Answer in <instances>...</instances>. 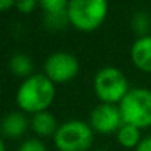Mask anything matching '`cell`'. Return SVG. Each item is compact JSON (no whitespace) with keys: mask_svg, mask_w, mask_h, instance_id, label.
Wrapping results in <instances>:
<instances>
[{"mask_svg":"<svg viewBox=\"0 0 151 151\" xmlns=\"http://www.w3.org/2000/svg\"><path fill=\"white\" fill-rule=\"evenodd\" d=\"M55 96L53 82L46 74H33L17 91V104L21 110L37 114L46 111Z\"/></svg>","mask_w":151,"mask_h":151,"instance_id":"cell-1","label":"cell"},{"mask_svg":"<svg viewBox=\"0 0 151 151\" xmlns=\"http://www.w3.org/2000/svg\"><path fill=\"white\" fill-rule=\"evenodd\" d=\"M120 113L123 123L139 129L151 126V91L145 88H133L122 99Z\"/></svg>","mask_w":151,"mask_h":151,"instance_id":"cell-2","label":"cell"},{"mask_svg":"<svg viewBox=\"0 0 151 151\" xmlns=\"http://www.w3.org/2000/svg\"><path fill=\"white\" fill-rule=\"evenodd\" d=\"M108 3L105 0H71L68 3L70 24L82 31L98 28L105 19Z\"/></svg>","mask_w":151,"mask_h":151,"instance_id":"cell-3","label":"cell"},{"mask_svg":"<svg viewBox=\"0 0 151 151\" xmlns=\"http://www.w3.org/2000/svg\"><path fill=\"white\" fill-rule=\"evenodd\" d=\"M93 89L98 98L105 104L122 102V99L130 91L124 74L111 65L102 67L96 71L93 77Z\"/></svg>","mask_w":151,"mask_h":151,"instance_id":"cell-4","label":"cell"},{"mask_svg":"<svg viewBox=\"0 0 151 151\" xmlns=\"http://www.w3.org/2000/svg\"><path fill=\"white\" fill-rule=\"evenodd\" d=\"M93 141V129L82 120L62 123L53 135L55 147L59 151H86Z\"/></svg>","mask_w":151,"mask_h":151,"instance_id":"cell-5","label":"cell"},{"mask_svg":"<svg viewBox=\"0 0 151 151\" xmlns=\"http://www.w3.org/2000/svg\"><path fill=\"white\" fill-rule=\"evenodd\" d=\"M79 73V61L68 52H55L45 61V74L53 83H65Z\"/></svg>","mask_w":151,"mask_h":151,"instance_id":"cell-6","label":"cell"},{"mask_svg":"<svg viewBox=\"0 0 151 151\" xmlns=\"http://www.w3.org/2000/svg\"><path fill=\"white\" fill-rule=\"evenodd\" d=\"M123 124L120 108L116 104L101 102L91 111V127L102 135L117 132Z\"/></svg>","mask_w":151,"mask_h":151,"instance_id":"cell-7","label":"cell"},{"mask_svg":"<svg viewBox=\"0 0 151 151\" xmlns=\"http://www.w3.org/2000/svg\"><path fill=\"white\" fill-rule=\"evenodd\" d=\"M130 58L136 68L151 73V36L138 37L130 47Z\"/></svg>","mask_w":151,"mask_h":151,"instance_id":"cell-8","label":"cell"},{"mask_svg":"<svg viewBox=\"0 0 151 151\" xmlns=\"http://www.w3.org/2000/svg\"><path fill=\"white\" fill-rule=\"evenodd\" d=\"M27 127H28V120L22 113L14 111L3 117L2 133L6 138H19L25 133Z\"/></svg>","mask_w":151,"mask_h":151,"instance_id":"cell-9","label":"cell"},{"mask_svg":"<svg viewBox=\"0 0 151 151\" xmlns=\"http://www.w3.org/2000/svg\"><path fill=\"white\" fill-rule=\"evenodd\" d=\"M30 124H31V129L40 136L55 135L58 127H59L58 123H56V119L49 111H42V113L33 114Z\"/></svg>","mask_w":151,"mask_h":151,"instance_id":"cell-10","label":"cell"},{"mask_svg":"<svg viewBox=\"0 0 151 151\" xmlns=\"http://www.w3.org/2000/svg\"><path fill=\"white\" fill-rule=\"evenodd\" d=\"M117 141L124 148H136L139 145V142L142 141L141 129L136 126L123 123L120 126V129L117 130Z\"/></svg>","mask_w":151,"mask_h":151,"instance_id":"cell-11","label":"cell"},{"mask_svg":"<svg viewBox=\"0 0 151 151\" xmlns=\"http://www.w3.org/2000/svg\"><path fill=\"white\" fill-rule=\"evenodd\" d=\"M9 70L18 77L28 79L30 76H33V61L25 53H17L9 59Z\"/></svg>","mask_w":151,"mask_h":151,"instance_id":"cell-12","label":"cell"},{"mask_svg":"<svg viewBox=\"0 0 151 151\" xmlns=\"http://www.w3.org/2000/svg\"><path fill=\"white\" fill-rule=\"evenodd\" d=\"M45 24L50 30L65 28L67 24H70L68 9L67 11H61V12H45Z\"/></svg>","mask_w":151,"mask_h":151,"instance_id":"cell-13","label":"cell"},{"mask_svg":"<svg viewBox=\"0 0 151 151\" xmlns=\"http://www.w3.org/2000/svg\"><path fill=\"white\" fill-rule=\"evenodd\" d=\"M132 28L139 37L148 36V31L151 28V19H150L148 14L147 12H136L132 18Z\"/></svg>","mask_w":151,"mask_h":151,"instance_id":"cell-14","label":"cell"},{"mask_svg":"<svg viewBox=\"0 0 151 151\" xmlns=\"http://www.w3.org/2000/svg\"><path fill=\"white\" fill-rule=\"evenodd\" d=\"M68 3L67 0H42L40 6L43 12H61L68 9Z\"/></svg>","mask_w":151,"mask_h":151,"instance_id":"cell-15","label":"cell"},{"mask_svg":"<svg viewBox=\"0 0 151 151\" xmlns=\"http://www.w3.org/2000/svg\"><path fill=\"white\" fill-rule=\"evenodd\" d=\"M18 151H47V150L40 139H27L19 145Z\"/></svg>","mask_w":151,"mask_h":151,"instance_id":"cell-16","label":"cell"},{"mask_svg":"<svg viewBox=\"0 0 151 151\" xmlns=\"http://www.w3.org/2000/svg\"><path fill=\"white\" fill-rule=\"evenodd\" d=\"M15 6L18 8L19 12H22V14H30V12L37 6V3L34 2V0H19V2H17Z\"/></svg>","mask_w":151,"mask_h":151,"instance_id":"cell-17","label":"cell"},{"mask_svg":"<svg viewBox=\"0 0 151 151\" xmlns=\"http://www.w3.org/2000/svg\"><path fill=\"white\" fill-rule=\"evenodd\" d=\"M135 151H151V135L142 138L139 145L135 148Z\"/></svg>","mask_w":151,"mask_h":151,"instance_id":"cell-18","label":"cell"},{"mask_svg":"<svg viewBox=\"0 0 151 151\" xmlns=\"http://www.w3.org/2000/svg\"><path fill=\"white\" fill-rule=\"evenodd\" d=\"M14 5H17L15 2H12V0H0V9H8V8H11V6H14Z\"/></svg>","mask_w":151,"mask_h":151,"instance_id":"cell-19","label":"cell"},{"mask_svg":"<svg viewBox=\"0 0 151 151\" xmlns=\"http://www.w3.org/2000/svg\"><path fill=\"white\" fill-rule=\"evenodd\" d=\"M98 151H104V150H98Z\"/></svg>","mask_w":151,"mask_h":151,"instance_id":"cell-20","label":"cell"}]
</instances>
